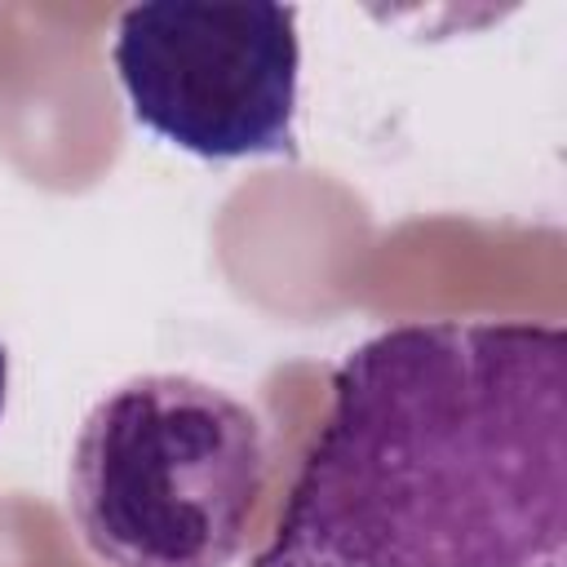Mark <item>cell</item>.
I'll list each match as a JSON object with an SVG mask.
<instances>
[{
	"label": "cell",
	"instance_id": "6da1fadb",
	"mask_svg": "<svg viewBox=\"0 0 567 567\" xmlns=\"http://www.w3.org/2000/svg\"><path fill=\"white\" fill-rule=\"evenodd\" d=\"M567 332L416 319L354 346L252 567H563Z\"/></svg>",
	"mask_w": 567,
	"mask_h": 567
},
{
	"label": "cell",
	"instance_id": "7a4b0ae2",
	"mask_svg": "<svg viewBox=\"0 0 567 567\" xmlns=\"http://www.w3.org/2000/svg\"><path fill=\"white\" fill-rule=\"evenodd\" d=\"M261 492V416L186 372L106 390L66 470L80 540L106 567H230Z\"/></svg>",
	"mask_w": 567,
	"mask_h": 567
},
{
	"label": "cell",
	"instance_id": "3957f363",
	"mask_svg": "<svg viewBox=\"0 0 567 567\" xmlns=\"http://www.w3.org/2000/svg\"><path fill=\"white\" fill-rule=\"evenodd\" d=\"M111 62L133 120L199 159L292 151L301 49L288 4H133Z\"/></svg>",
	"mask_w": 567,
	"mask_h": 567
},
{
	"label": "cell",
	"instance_id": "277c9868",
	"mask_svg": "<svg viewBox=\"0 0 567 567\" xmlns=\"http://www.w3.org/2000/svg\"><path fill=\"white\" fill-rule=\"evenodd\" d=\"M4 381H9V363H4V346H0V408H4Z\"/></svg>",
	"mask_w": 567,
	"mask_h": 567
}]
</instances>
